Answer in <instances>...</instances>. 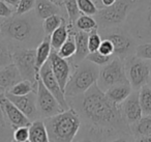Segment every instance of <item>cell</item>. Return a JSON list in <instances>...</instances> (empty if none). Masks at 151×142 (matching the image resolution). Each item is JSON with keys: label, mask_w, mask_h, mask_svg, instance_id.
Masks as SVG:
<instances>
[{"label": "cell", "mask_w": 151, "mask_h": 142, "mask_svg": "<svg viewBox=\"0 0 151 142\" xmlns=\"http://www.w3.org/2000/svg\"><path fill=\"white\" fill-rule=\"evenodd\" d=\"M69 108L73 109L84 123L105 131H130L122 117L120 105L109 100L97 84H93L85 93L66 98Z\"/></svg>", "instance_id": "6da1fadb"}, {"label": "cell", "mask_w": 151, "mask_h": 142, "mask_svg": "<svg viewBox=\"0 0 151 142\" xmlns=\"http://www.w3.org/2000/svg\"><path fill=\"white\" fill-rule=\"evenodd\" d=\"M1 36L12 51L18 49H35L46 38L42 21L31 11L23 15H13L0 23Z\"/></svg>", "instance_id": "7a4b0ae2"}, {"label": "cell", "mask_w": 151, "mask_h": 142, "mask_svg": "<svg viewBox=\"0 0 151 142\" xmlns=\"http://www.w3.org/2000/svg\"><path fill=\"white\" fill-rule=\"evenodd\" d=\"M44 122L50 142H73L82 125L78 113L71 108L44 119Z\"/></svg>", "instance_id": "3957f363"}, {"label": "cell", "mask_w": 151, "mask_h": 142, "mask_svg": "<svg viewBox=\"0 0 151 142\" xmlns=\"http://www.w3.org/2000/svg\"><path fill=\"white\" fill-rule=\"evenodd\" d=\"M124 27L138 45L151 43V0H138Z\"/></svg>", "instance_id": "277c9868"}, {"label": "cell", "mask_w": 151, "mask_h": 142, "mask_svg": "<svg viewBox=\"0 0 151 142\" xmlns=\"http://www.w3.org/2000/svg\"><path fill=\"white\" fill-rule=\"evenodd\" d=\"M101 67L87 59L71 67V74L64 88L65 98L83 94L97 82Z\"/></svg>", "instance_id": "5b68a950"}, {"label": "cell", "mask_w": 151, "mask_h": 142, "mask_svg": "<svg viewBox=\"0 0 151 142\" xmlns=\"http://www.w3.org/2000/svg\"><path fill=\"white\" fill-rule=\"evenodd\" d=\"M137 2L138 0H116L111 7L99 9L97 14L93 17L99 29H108L124 25Z\"/></svg>", "instance_id": "8992f818"}, {"label": "cell", "mask_w": 151, "mask_h": 142, "mask_svg": "<svg viewBox=\"0 0 151 142\" xmlns=\"http://www.w3.org/2000/svg\"><path fill=\"white\" fill-rule=\"evenodd\" d=\"M103 40H109L114 46V55L124 62L136 55L138 43L126 30L124 25L118 27L99 29Z\"/></svg>", "instance_id": "52a82bcc"}, {"label": "cell", "mask_w": 151, "mask_h": 142, "mask_svg": "<svg viewBox=\"0 0 151 142\" xmlns=\"http://www.w3.org/2000/svg\"><path fill=\"white\" fill-rule=\"evenodd\" d=\"M96 84L99 89L104 92H106L112 86L118 84H129L123 61L115 56L111 62L101 67L99 69Z\"/></svg>", "instance_id": "ba28073f"}, {"label": "cell", "mask_w": 151, "mask_h": 142, "mask_svg": "<svg viewBox=\"0 0 151 142\" xmlns=\"http://www.w3.org/2000/svg\"><path fill=\"white\" fill-rule=\"evenodd\" d=\"M13 63L18 69L22 79L37 86L40 72L36 69L35 49H18L13 51Z\"/></svg>", "instance_id": "9c48e42d"}, {"label": "cell", "mask_w": 151, "mask_h": 142, "mask_svg": "<svg viewBox=\"0 0 151 142\" xmlns=\"http://www.w3.org/2000/svg\"><path fill=\"white\" fill-rule=\"evenodd\" d=\"M126 76L132 90H140L143 86L148 85L150 79L149 60L132 56L124 61Z\"/></svg>", "instance_id": "30bf717a"}, {"label": "cell", "mask_w": 151, "mask_h": 142, "mask_svg": "<svg viewBox=\"0 0 151 142\" xmlns=\"http://www.w3.org/2000/svg\"><path fill=\"white\" fill-rule=\"evenodd\" d=\"M36 108L40 119H46L63 112V109L57 102L55 96L47 89L40 78L38 79L36 90Z\"/></svg>", "instance_id": "8fae6325"}, {"label": "cell", "mask_w": 151, "mask_h": 142, "mask_svg": "<svg viewBox=\"0 0 151 142\" xmlns=\"http://www.w3.org/2000/svg\"><path fill=\"white\" fill-rule=\"evenodd\" d=\"M40 78L42 81L44 85L47 87V89L55 96V99L57 100V102L59 103V105L61 106V108L63 110H68L69 106L68 103L66 101V98L64 96V91L61 89L60 85H59L58 81L55 78L54 74L51 69L50 61H47L40 70Z\"/></svg>", "instance_id": "7c38bea8"}, {"label": "cell", "mask_w": 151, "mask_h": 142, "mask_svg": "<svg viewBox=\"0 0 151 142\" xmlns=\"http://www.w3.org/2000/svg\"><path fill=\"white\" fill-rule=\"evenodd\" d=\"M5 96L19 109L30 121L40 119L36 108V91H32L26 96H18L5 91Z\"/></svg>", "instance_id": "4fadbf2b"}, {"label": "cell", "mask_w": 151, "mask_h": 142, "mask_svg": "<svg viewBox=\"0 0 151 142\" xmlns=\"http://www.w3.org/2000/svg\"><path fill=\"white\" fill-rule=\"evenodd\" d=\"M120 109H121L122 117L128 127L138 122L143 116L140 99H139V90H132V93L120 105Z\"/></svg>", "instance_id": "5bb4252c"}, {"label": "cell", "mask_w": 151, "mask_h": 142, "mask_svg": "<svg viewBox=\"0 0 151 142\" xmlns=\"http://www.w3.org/2000/svg\"><path fill=\"white\" fill-rule=\"evenodd\" d=\"M4 93L0 96V108L13 130L20 127H30L31 121L5 96Z\"/></svg>", "instance_id": "9a60e30c"}, {"label": "cell", "mask_w": 151, "mask_h": 142, "mask_svg": "<svg viewBox=\"0 0 151 142\" xmlns=\"http://www.w3.org/2000/svg\"><path fill=\"white\" fill-rule=\"evenodd\" d=\"M51 64V69L54 74L55 78L58 81L61 89L64 91V88L66 86L68 79L71 74V67L69 64L68 60L60 57L57 54L56 51H51L50 58H49Z\"/></svg>", "instance_id": "2e32d148"}, {"label": "cell", "mask_w": 151, "mask_h": 142, "mask_svg": "<svg viewBox=\"0 0 151 142\" xmlns=\"http://www.w3.org/2000/svg\"><path fill=\"white\" fill-rule=\"evenodd\" d=\"M75 40H76V53L71 58L67 59L71 67L78 65L88 56V32L75 30Z\"/></svg>", "instance_id": "e0dca14e"}, {"label": "cell", "mask_w": 151, "mask_h": 142, "mask_svg": "<svg viewBox=\"0 0 151 142\" xmlns=\"http://www.w3.org/2000/svg\"><path fill=\"white\" fill-rule=\"evenodd\" d=\"M34 13L42 21L54 15L62 16L66 19V14L63 7H60L57 3L53 2L51 0H36Z\"/></svg>", "instance_id": "ac0fdd59"}, {"label": "cell", "mask_w": 151, "mask_h": 142, "mask_svg": "<svg viewBox=\"0 0 151 142\" xmlns=\"http://www.w3.org/2000/svg\"><path fill=\"white\" fill-rule=\"evenodd\" d=\"M103 134V130L94 125L82 122L73 142H101Z\"/></svg>", "instance_id": "d6986e66"}, {"label": "cell", "mask_w": 151, "mask_h": 142, "mask_svg": "<svg viewBox=\"0 0 151 142\" xmlns=\"http://www.w3.org/2000/svg\"><path fill=\"white\" fill-rule=\"evenodd\" d=\"M22 77L14 63L0 69V86L7 91L14 85L22 81Z\"/></svg>", "instance_id": "ffe728a7"}, {"label": "cell", "mask_w": 151, "mask_h": 142, "mask_svg": "<svg viewBox=\"0 0 151 142\" xmlns=\"http://www.w3.org/2000/svg\"><path fill=\"white\" fill-rule=\"evenodd\" d=\"M132 92L129 84H118L112 86L105 92L107 98L116 105H121L128 96Z\"/></svg>", "instance_id": "44dd1931"}, {"label": "cell", "mask_w": 151, "mask_h": 142, "mask_svg": "<svg viewBox=\"0 0 151 142\" xmlns=\"http://www.w3.org/2000/svg\"><path fill=\"white\" fill-rule=\"evenodd\" d=\"M29 141L50 142L44 119H37V120H34L31 122L29 127Z\"/></svg>", "instance_id": "7402d4cb"}, {"label": "cell", "mask_w": 151, "mask_h": 142, "mask_svg": "<svg viewBox=\"0 0 151 142\" xmlns=\"http://www.w3.org/2000/svg\"><path fill=\"white\" fill-rule=\"evenodd\" d=\"M68 34H69V30H68V26H67V21L64 18L61 25L50 36L51 48H52V50L57 52L60 49V47L65 43V41L67 40Z\"/></svg>", "instance_id": "603a6c76"}, {"label": "cell", "mask_w": 151, "mask_h": 142, "mask_svg": "<svg viewBox=\"0 0 151 142\" xmlns=\"http://www.w3.org/2000/svg\"><path fill=\"white\" fill-rule=\"evenodd\" d=\"M51 51H52V48H51V40H50V36H48L35 48V62H36V69L38 70V72H40V67L49 60Z\"/></svg>", "instance_id": "cb8c5ba5"}, {"label": "cell", "mask_w": 151, "mask_h": 142, "mask_svg": "<svg viewBox=\"0 0 151 142\" xmlns=\"http://www.w3.org/2000/svg\"><path fill=\"white\" fill-rule=\"evenodd\" d=\"M69 30V34L67 40L65 41V43L60 47L58 51H57V54L60 57L65 59H69L75 55L76 53V40H75V25H71V24L67 23Z\"/></svg>", "instance_id": "d4e9b609"}, {"label": "cell", "mask_w": 151, "mask_h": 142, "mask_svg": "<svg viewBox=\"0 0 151 142\" xmlns=\"http://www.w3.org/2000/svg\"><path fill=\"white\" fill-rule=\"evenodd\" d=\"M101 142H136V141H134V137L130 133V131L111 130V131L104 132Z\"/></svg>", "instance_id": "484cf974"}, {"label": "cell", "mask_w": 151, "mask_h": 142, "mask_svg": "<svg viewBox=\"0 0 151 142\" xmlns=\"http://www.w3.org/2000/svg\"><path fill=\"white\" fill-rule=\"evenodd\" d=\"M130 133L134 137L151 135V115H144L138 122L129 125Z\"/></svg>", "instance_id": "4316f807"}, {"label": "cell", "mask_w": 151, "mask_h": 142, "mask_svg": "<svg viewBox=\"0 0 151 142\" xmlns=\"http://www.w3.org/2000/svg\"><path fill=\"white\" fill-rule=\"evenodd\" d=\"M139 99H140L141 108H142L143 116L151 115V86L145 85L139 90Z\"/></svg>", "instance_id": "83f0119b"}, {"label": "cell", "mask_w": 151, "mask_h": 142, "mask_svg": "<svg viewBox=\"0 0 151 142\" xmlns=\"http://www.w3.org/2000/svg\"><path fill=\"white\" fill-rule=\"evenodd\" d=\"M75 28L77 30H81V31L90 32L91 30L99 29V26L93 17L81 14V16L76 21Z\"/></svg>", "instance_id": "f1b7e54d"}, {"label": "cell", "mask_w": 151, "mask_h": 142, "mask_svg": "<svg viewBox=\"0 0 151 142\" xmlns=\"http://www.w3.org/2000/svg\"><path fill=\"white\" fill-rule=\"evenodd\" d=\"M36 90H37V86H35L34 84H32L31 82L27 81V80H22L19 83L14 85L11 89L7 90V92H9L11 94H14V96H22L29 94L32 91H36Z\"/></svg>", "instance_id": "f546056e"}, {"label": "cell", "mask_w": 151, "mask_h": 142, "mask_svg": "<svg viewBox=\"0 0 151 142\" xmlns=\"http://www.w3.org/2000/svg\"><path fill=\"white\" fill-rule=\"evenodd\" d=\"M63 7L66 14V21L68 24L75 25L76 21L81 16V12L77 4V0H65Z\"/></svg>", "instance_id": "4dcf8cb0"}, {"label": "cell", "mask_w": 151, "mask_h": 142, "mask_svg": "<svg viewBox=\"0 0 151 142\" xmlns=\"http://www.w3.org/2000/svg\"><path fill=\"white\" fill-rule=\"evenodd\" d=\"M14 130L0 108V142H12Z\"/></svg>", "instance_id": "1f68e13d"}, {"label": "cell", "mask_w": 151, "mask_h": 142, "mask_svg": "<svg viewBox=\"0 0 151 142\" xmlns=\"http://www.w3.org/2000/svg\"><path fill=\"white\" fill-rule=\"evenodd\" d=\"M64 17L59 15H54L51 16V17L47 18L42 21V28H44V31L46 36H51L59 26L61 25Z\"/></svg>", "instance_id": "d6a6232c"}, {"label": "cell", "mask_w": 151, "mask_h": 142, "mask_svg": "<svg viewBox=\"0 0 151 142\" xmlns=\"http://www.w3.org/2000/svg\"><path fill=\"white\" fill-rule=\"evenodd\" d=\"M13 63V51L9 46L0 38V69Z\"/></svg>", "instance_id": "836d02e7"}, {"label": "cell", "mask_w": 151, "mask_h": 142, "mask_svg": "<svg viewBox=\"0 0 151 142\" xmlns=\"http://www.w3.org/2000/svg\"><path fill=\"white\" fill-rule=\"evenodd\" d=\"M77 4L83 15L94 17L99 12V9L92 0H77Z\"/></svg>", "instance_id": "e575fe53"}, {"label": "cell", "mask_w": 151, "mask_h": 142, "mask_svg": "<svg viewBox=\"0 0 151 142\" xmlns=\"http://www.w3.org/2000/svg\"><path fill=\"white\" fill-rule=\"evenodd\" d=\"M114 57H115L114 55L113 56H106V55L101 54L99 51H96V52L89 53L88 56L86 57V59L88 61H90V62L94 63L97 67H104V65L108 64L109 62H111Z\"/></svg>", "instance_id": "d590c367"}, {"label": "cell", "mask_w": 151, "mask_h": 142, "mask_svg": "<svg viewBox=\"0 0 151 142\" xmlns=\"http://www.w3.org/2000/svg\"><path fill=\"white\" fill-rule=\"evenodd\" d=\"M101 34L99 32V29H94L91 30L90 32H88V49L89 52H96L99 51V46L101 44Z\"/></svg>", "instance_id": "8d00e7d4"}, {"label": "cell", "mask_w": 151, "mask_h": 142, "mask_svg": "<svg viewBox=\"0 0 151 142\" xmlns=\"http://www.w3.org/2000/svg\"><path fill=\"white\" fill-rule=\"evenodd\" d=\"M136 56L146 60H151V43L139 44L136 50Z\"/></svg>", "instance_id": "74e56055"}, {"label": "cell", "mask_w": 151, "mask_h": 142, "mask_svg": "<svg viewBox=\"0 0 151 142\" xmlns=\"http://www.w3.org/2000/svg\"><path fill=\"white\" fill-rule=\"evenodd\" d=\"M36 0H21L16 9V15H23L33 11Z\"/></svg>", "instance_id": "f35d334b"}, {"label": "cell", "mask_w": 151, "mask_h": 142, "mask_svg": "<svg viewBox=\"0 0 151 142\" xmlns=\"http://www.w3.org/2000/svg\"><path fill=\"white\" fill-rule=\"evenodd\" d=\"M13 139L17 141H27L29 140V127H20L14 130Z\"/></svg>", "instance_id": "ab89813d"}, {"label": "cell", "mask_w": 151, "mask_h": 142, "mask_svg": "<svg viewBox=\"0 0 151 142\" xmlns=\"http://www.w3.org/2000/svg\"><path fill=\"white\" fill-rule=\"evenodd\" d=\"M99 52L106 56H113L114 55V46L109 40H103L99 46ZM115 56V55H114Z\"/></svg>", "instance_id": "60d3db41"}, {"label": "cell", "mask_w": 151, "mask_h": 142, "mask_svg": "<svg viewBox=\"0 0 151 142\" xmlns=\"http://www.w3.org/2000/svg\"><path fill=\"white\" fill-rule=\"evenodd\" d=\"M15 13L16 11L13 7H9L3 0H0V18L1 19H7V18L15 15Z\"/></svg>", "instance_id": "b9f144b4"}, {"label": "cell", "mask_w": 151, "mask_h": 142, "mask_svg": "<svg viewBox=\"0 0 151 142\" xmlns=\"http://www.w3.org/2000/svg\"><path fill=\"white\" fill-rule=\"evenodd\" d=\"M116 0H101V5H99V9H104V7H109L115 3Z\"/></svg>", "instance_id": "7bdbcfd3"}, {"label": "cell", "mask_w": 151, "mask_h": 142, "mask_svg": "<svg viewBox=\"0 0 151 142\" xmlns=\"http://www.w3.org/2000/svg\"><path fill=\"white\" fill-rule=\"evenodd\" d=\"M134 141L136 142H151V135L134 137Z\"/></svg>", "instance_id": "ee69618b"}, {"label": "cell", "mask_w": 151, "mask_h": 142, "mask_svg": "<svg viewBox=\"0 0 151 142\" xmlns=\"http://www.w3.org/2000/svg\"><path fill=\"white\" fill-rule=\"evenodd\" d=\"M5 3H7V4L9 5L11 7H13L14 9H17V7H18V5H19V3H20V1L21 0H3Z\"/></svg>", "instance_id": "f6af8a7d"}, {"label": "cell", "mask_w": 151, "mask_h": 142, "mask_svg": "<svg viewBox=\"0 0 151 142\" xmlns=\"http://www.w3.org/2000/svg\"><path fill=\"white\" fill-rule=\"evenodd\" d=\"M51 1H53V2L57 3L58 5H60V7H63V3H64L65 0H51Z\"/></svg>", "instance_id": "bcb514c9"}, {"label": "cell", "mask_w": 151, "mask_h": 142, "mask_svg": "<svg viewBox=\"0 0 151 142\" xmlns=\"http://www.w3.org/2000/svg\"><path fill=\"white\" fill-rule=\"evenodd\" d=\"M92 1L95 3V5L97 7V9H99V5H101V0H92Z\"/></svg>", "instance_id": "7dc6e473"}, {"label": "cell", "mask_w": 151, "mask_h": 142, "mask_svg": "<svg viewBox=\"0 0 151 142\" xmlns=\"http://www.w3.org/2000/svg\"><path fill=\"white\" fill-rule=\"evenodd\" d=\"M149 65H150V79H149V84L151 86V60H149Z\"/></svg>", "instance_id": "c3c4849f"}, {"label": "cell", "mask_w": 151, "mask_h": 142, "mask_svg": "<svg viewBox=\"0 0 151 142\" xmlns=\"http://www.w3.org/2000/svg\"><path fill=\"white\" fill-rule=\"evenodd\" d=\"M4 92H5V90L3 89V88L1 87V86H0V96H1V94H3Z\"/></svg>", "instance_id": "681fc988"}, {"label": "cell", "mask_w": 151, "mask_h": 142, "mask_svg": "<svg viewBox=\"0 0 151 142\" xmlns=\"http://www.w3.org/2000/svg\"><path fill=\"white\" fill-rule=\"evenodd\" d=\"M12 142H30V141H29V140H27V141H17V140L13 139V140H12Z\"/></svg>", "instance_id": "f907efd6"}, {"label": "cell", "mask_w": 151, "mask_h": 142, "mask_svg": "<svg viewBox=\"0 0 151 142\" xmlns=\"http://www.w3.org/2000/svg\"><path fill=\"white\" fill-rule=\"evenodd\" d=\"M0 36H1V28H0Z\"/></svg>", "instance_id": "816d5d0a"}]
</instances>
